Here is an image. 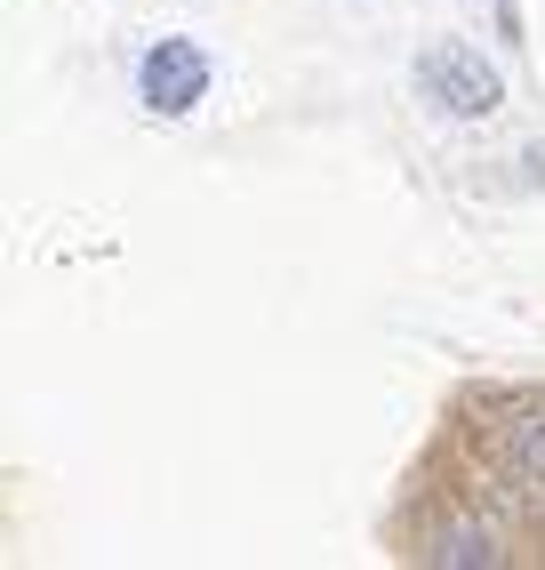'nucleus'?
I'll use <instances>...</instances> for the list:
<instances>
[{
    "instance_id": "1",
    "label": "nucleus",
    "mask_w": 545,
    "mask_h": 570,
    "mask_svg": "<svg viewBox=\"0 0 545 570\" xmlns=\"http://www.w3.org/2000/svg\"><path fill=\"white\" fill-rule=\"evenodd\" d=\"M409 81H417V97L434 105L442 121H489V112L505 105L497 65H489L474 41H434V49H417Z\"/></svg>"
},
{
    "instance_id": "2",
    "label": "nucleus",
    "mask_w": 545,
    "mask_h": 570,
    "mask_svg": "<svg viewBox=\"0 0 545 570\" xmlns=\"http://www.w3.org/2000/svg\"><path fill=\"white\" fill-rule=\"evenodd\" d=\"M209 97V49L201 41H152L145 57H137V105L152 112V121H185L192 105Z\"/></svg>"
},
{
    "instance_id": "3",
    "label": "nucleus",
    "mask_w": 545,
    "mask_h": 570,
    "mask_svg": "<svg viewBox=\"0 0 545 570\" xmlns=\"http://www.w3.org/2000/svg\"><path fill=\"white\" fill-rule=\"evenodd\" d=\"M417 562H434V570H497L505 554H497V539H489V530H474V522H449V530H434V539L417 547Z\"/></svg>"
},
{
    "instance_id": "4",
    "label": "nucleus",
    "mask_w": 545,
    "mask_h": 570,
    "mask_svg": "<svg viewBox=\"0 0 545 570\" xmlns=\"http://www.w3.org/2000/svg\"><path fill=\"white\" fill-rule=\"evenodd\" d=\"M505 450H514V466L545 482V402L522 410V417H505Z\"/></svg>"
},
{
    "instance_id": "5",
    "label": "nucleus",
    "mask_w": 545,
    "mask_h": 570,
    "mask_svg": "<svg viewBox=\"0 0 545 570\" xmlns=\"http://www.w3.org/2000/svg\"><path fill=\"white\" fill-rule=\"evenodd\" d=\"M522 161H529V185H545V145H529Z\"/></svg>"
}]
</instances>
